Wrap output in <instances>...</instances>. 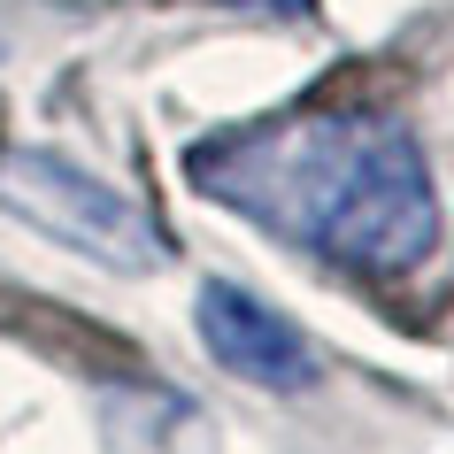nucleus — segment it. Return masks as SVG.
I'll return each instance as SVG.
<instances>
[{"label": "nucleus", "instance_id": "nucleus-1", "mask_svg": "<svg viewBox=\"0 0 454 454\" xmlns=\"http://www.w3.org/2000/svg\"><path fill=\"white\" fill-rule=\"evenodd\" d=\"M185 169L208 200L316 247L339 270L401 278L439 247V185L424 146L339 93L192 146Z\"/></svg>", "mask_w": 454, "mask_h": 454}, {"label": "nucleus", "instance_id": "nucleus-3", "mask_svg": "<svg viewBox=\"0 0 454 454\" xmlns=\"http://www.w3.org/2000/svg\"><path fill=\"white\" fill-rule=\"evenodd\" d=\"M192 324H200V347H208L231 378L262 385V393H309V385H316L309 332H301L286 309L254 301L247 286H200Z\"/></svg>", "mask_w": 454, "mask_h": 454}, {"label": "nucleus", "instance_id": "nucleus-2", "mask_svg": "<svg viewBox=\"0 0 454 454\" xmlns=\"http://www.w3.org/2000/svg\"><path fill=\"white\" fill-rule=\"evenodd\" d=\"M0 208H16L24 223H39L47 239L77 247L108 270H162L169 262V239L162 223L116 192L108 177H93L85 162H62L47 146H16L0 154Z\"/></svg>", "mask_w": 454, "mask_h": 454}, {"label": "nucleus", "instance_id": "nucleus-4", "mask_svg": "<svg viewBox=\"0 0 454 454\" xmlns=\"http://www.w3.org/2000/svg\"><path fill=\"white\" fill-rule=\"evenodd\" d=\"M231 8H254V16H309L316 0H231Z\"/></svg>", "mask_w": 454, "mask_h": 454}]
</instances>
